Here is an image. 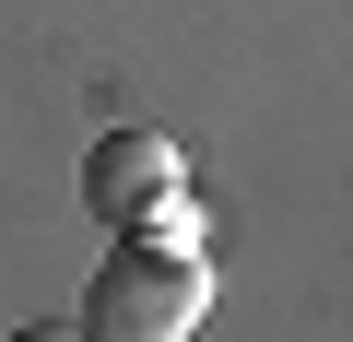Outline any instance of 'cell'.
Returning a JSON list of instances; mask_svg holds the SVG:
<instances>
[{"label":"cell","instance_id":"cell-1","mask_svg":"<svg viewBox=\"0 0 353 342\" xmlns=\"http://www.w3.org/2000/svg\"><path fill=\"white\" fill-rule=\"evenodd\" d=\"M201 307H212L201 248H165V236H118V260L83 283L94 342H176V330H201Z\"/></svg>","mask_w":353,"mask_h":342},{"label":"cell","instance_id":"cell-2","mask_svg":"<svg viewBox=\"0 0 353 342\" xmlns=\"http://www.w3.org/2000/svg\"><path fill=\"white\" fill-rule=\"evenodd\" d=\"M176 189H189V153H176L165 130H94V142H83V213H94V225L130 236V225H153Z\"/></svg>","mask_w":353,"mask_h":342}]
</instances>
